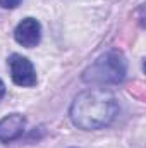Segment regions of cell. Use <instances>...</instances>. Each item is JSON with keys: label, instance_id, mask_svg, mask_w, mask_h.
Masks as SVG:
<instances>
[{"label": "cell", "instance_id": "7a4b0ae2", "mask_svg": "<svg viewBox=\"0 0 146 148\" xmlns=\"http://www.w3.org/2000/svg\"><path fill=\"white\" fill-rule=\"evenodd\" d=\"M127 73V62L122 52L110 50L100 55L84 73L83 79L91 84H119Z\"/></svg>", "mask_w": 146, "mask_h": 148}, {"label": "cell", "instance_id": "277c9868", "mask_svg": "<svg viewBox=\"0 0 146 148\" xmlns=\"http://www.w3.org/2000/svg\"><path fill=\"white\" fill-rule=\"evenodd\" d=\"M14 38H16V41L19 45H23L26 48L36 47L40 43V40H41V26H40V23L33 17L23 19L17 24L16 31H14Z\"/></svg>", "mask_w": 146, "mask_h": 148}, {"label": "cell", "instance_id": "6da1fadb", "mask_svg": "<svg viewBox=\"0 0 146 148\" xmlns=\"http://www.w3.org/2000/svg\"><path fill=\"white\" fill-rule=\"evenodd\" d=\"M119 112L117 98L105 90H88L79 93L71 105V121L74 126L91 131L108 126Z\"/></svg>", "mask_w": 146, "mask_h": 148}, {"label": "cell", "instance_id": "3957f363", "mask_svg": "<svg viewBox=\"0 0 146 148\" xmlns=\"http://www.w3.org/2000/svg\"><path fill=\"white\" fill-rule=\"evenodd\" d=\"M9 69H10V77L17 86H35L36 84V73L33 64L19 55V53H12L9 57Z\"/></svg>", "mask_w": 146, "mask_h": 148}, {"label": "cell", "instance_id": "5b68a950", "mask_svg": "<svg viewBox=\"0 0 146 148\" xmlns=\"http://www.w3.org/2000/svg\"><path fill=\"white\" fill-rule=\"evenodd\" d=\"M24 127H26V119L21 114L5 115L0 121V141L9 143L12 140H17L19 136H23Z\"/></svg>", "mask_w": 146, "mask_h": 148}, {"label": "cell", "instance_id": "52a82bcc", "mask_svg": "<svg viewBox=\"0 0 146 148\" xmlns=\"http://www.w3.org/2000/svg\"><path fill=\"white\" fill-rule=\"evenodd\" d=\"M3 95H5V84H3V81L0 79V100L3 98Z\"/></svg>", "mask_w": 146, "mask_h": 148}, {"label": "cell", "instance_id": "8992f818", "mask_svg": "<svg viewBox=\"0 0 146 148\" xmlns=\"http://www.w3.org/2000/svg\"><path fill=\"white\" fill-rule=\"evenodd\" d=\"M21 3V0H0V5L3 9H14Z\"/></svg>", "mask_w": 146, "mask_h": 148}]
</instances>
